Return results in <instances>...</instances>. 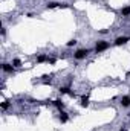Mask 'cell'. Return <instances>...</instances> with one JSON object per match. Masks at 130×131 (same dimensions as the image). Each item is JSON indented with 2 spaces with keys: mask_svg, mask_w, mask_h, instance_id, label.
Here are the masks:
<instances>
[{
  "mask_svg": "<svg viewBox=\"0 0 130 131\" xmlns=\"http://www.w3.org/2000/svg\"><path fill=\"white\" fill-rule=\"evenodd\" d=\"M110 47V43L109 41H106V40H99V41H97V44H95V52L97 53H101V52H104V50H107Z\"/></svg>",
  "mask_w": 130,
  "mask_h": 131,
  "instance_id": "obj_1",
  "label": "cell"
},
{
  "mask_svg": "<svg viewBox=\"0 0 130 131\" xmlns=\"http://www.w3.org/2000/svg\"><path fill=\"white\" fill-rule=\"evenodd\" d=\"M89 53H90V49H87V47H84V49H78V50H75L73 58L78 60V61H81V60H84Z\"/></svg>",
  "mask_w": 130,
  "mask_h": 131,
  "instance_id": "obj_2",
  "label": "cell"
},
{
  "mask_svg": "<svg viewBox=\"0 0 130 131\" xmlns=\"http://www.w3.org/2000/svg\"><path fill=\"white\" fill-rule=\"evenodd\" d=\"M129 41H130V37H116L115 41H113V44H115V46H124V44H127Z\"/></svg>",
  "mask_w": 130,
  "mask_h": 131,
  "instance_id": "obj_3",
  "label": "cell"
},
{
  "mask_svg": "<svg viewBox=\"0 0 130 131\" xmlns=\"http://www.w3.org/2000/svg\"><path fill=\"white\" fill-rule=\"evenodd\" d=\"M2 70L5 72V73H9V75H12L14 72H15V67L12 64H8V63H3L2 64Z\"/></svg>",
  "mask_w": 130,
  "mask_h": 131,
  "instance_id": "obj_4",
  "label": "cell"
},
{
  "mask_svg": "<svg viewBox=\"0 0 130 131\" xmlns=\"http://www.w3.org/2000/svg\"><path fill=\"white\" fill-rule=\"evenodd\" d=\"M52 104H54V107H55V108H57L58 111H63V110L66 108V104L63 102V101H61V99H55V101H54Z\"/></svg>",
  "mask_w": 130,
  "mask_h": 131,
  "instance_id": "obj_5",
  "label": "cell"
},
{
  "mask_svg": "<svg viewBox=\"0 0 130 131\" xmlns=\"http://www.w3.org/2000/svg\"><path fill=\"white\" fill-rule=\"evenodd\" d=\"M119 104H121V107L129 108V107H130V95H129V96H123V98L119 99Z\"/></svg>",
  "mask_w": 130,
  "mask_h": 131,
  "instance_id": "obj_6",
  "label": "cell"
},
{
  "mask_svg": "<svg viewBox=\"0 0 130 131\" xmlns=\"http://www.w3.org/2000/svg\"><path fill=\"white\" fill-rule=\"evenodd\" d=\"M58 119H60V122H61V124H66V122L69 121V114H67L64 110H63V111H60V116H58Z\"/></svg>",
  "mask_w": 130,
  "mask_h": 131,
  "instance_id": "obj_7",
  "label": "cell"
},
{
  "mask_svg": "<svg viewBox=\"0 0 130 131\" xmlns=\"http://www.w3.org/2000/svg\"><path fill=\"white\" fill-rule=\"evenodd\" d=\"M80 104H81V107H83V108L89 107V104H90V102H89V95H84V96H81V102H80Z\"/></svg>",
  "mask_w": 130,
  "mask_h": 131,
  "instance_id": "obj_8",
  "label": "cell"
},
{
  "mask_svg": "<svg viewBox=\"0 0 130 131\" xmlns=\"http://www.w3.org/2000/svg\"><path fill=\"white\" fill-rule=\"evenodd\" d=\"M48 60H49V57L44 55V53H40V55L37 57V63H38V64H41V63H48Z\"/></svg>",
  "mask_w": 130,
  "mask_h": 131,
  "instance_id": "obj_9",
  "label": "cell"
},
{
  "mask_svg": "<svg viewBox=\"0 0 130 131\" xmlns=\"http://www.w3.org/2000/svg\"><path fill=\"white\" fill-rule=\"evenodd\" d=\"M58 92H60V95H70V93H72V90L69 89V85H63V87H60Z\"/></svg>",
  "mask_w": 130,
  "mask_h": 131,
  "instance_id": "obj_10",
  "label": "cell"
},
{
  "mask_svg": "<svg viewBox=\"0 0 130 131\" xmlns=\"http://www.w3.org/2000/svg\"><path fill=\"white\" fill-rule=\"evenodd\" d=\"M9 107H11V102H9V101H3V102L0 104V108H2L3 111H6Z\"/></svg>",
  "mask_w": 130,
  "mask_h": 131,
  "instance_id": "obj_11",
  "label": "cell"
},
{
  "mask_svg": "<svg viewBox=\"0 0 130 131\" xmlns=\"http://www.w3.org/2000/svg\"><path fill=\"white\" fill-rule=\"evenodd\" d=\"M46 8H48V9H54V8H60V3H57V2H49V3L46 5Z\"/></svg>",
  "mask_w": 130,
  "mask_h": 131,
  "instance_id": "obj_12",
  "label": "cell"
},
{
  "mask_svg": "<svg viewBox=\"0 0 130 131\" xmlns=\"http://www.w3.org/2000/svg\"><path fill=\"white\" fill-rule=\"evenodd\" d=\"M121 14H123L124 17H127V15H130V6H124V8L121 9Z\"/></svg>",
  "mask_w": 130,
  "mask_h": 131,
  "instance_id": "obj_13",
  "label": "cell"
},
{
  "mask_svg": "<svg viewBox=\"0 0 130 131\" xmlns=\"http://www.w3.org/2000/svg\"><path fill=\"white\" fill-rule=\"evenodd\" d=\"M12 66H14L15 69L20 67V66H22V60H20V58H14V60H12Z\"/></svg>",
  "mask_w": 130,
  "mask_h": 131,
  "instance_id": "obj_14",
  "label": "cell"
},
{
  "mask_svg": "<svg viewBox=\"0 0 130 131\" xmlns=\"http://www.w3.org/2000/svg\"><path fill=\"white\" fill-rule=\"evenodd\" d=\"M77 43H78V41H77L75 38H72V40H69V41L66 43V46H67V47H72V46H75Z\"/></svg>",
  "mask_w": 130,
  "mask_h": 131,
  "instance_id": "obj_15",
  "label": "cell"
},
{
  "mask_svg": "<svg viewBox=\"0 0 130 131\" xmlns=\"http://www.w3.org/2000/svg\"><path fill=\"white\" fill-rule=\"evenodd\" d=\"M55 61H57V58H54V57H49V60H48V64H55Z\"/></svg>",
  "mask_w": 130,
  "mask_h": 131,
  "instance_id": "obj_16",
  "label": "cell"
},
{
  "mask_svg": "<svg viewBox=\"0 0 130 131\" xmlns=\"http://www.w3.org/2000/svg\"><path fill=\"white\" fill-rule=\"evenodd\" d=\"M60 8H69V5L67 3H60Z\"/></svg>",
  "mask_w": 130,
  "mask_h": 131,
  "instance_id": "obj_17",
  "label": "cell"
},
{
  "mask_svg": "<svg viewBox=\"0 0 130 131\" xmlns=\"http://www.w3.org/2000/svg\"><path fill=\"white\" fill-rule=\"evenodd\" d=\"M107 32H109L107 29H101V31H99V34H103V35H104V34H107Z\"/></svg>",
  "mask_w": 130,
  "mask_h": 131,
  "instance_id": "obj_18",
  "label": "cell"
},
{
  "mask_svg": "<svg viewBox=\"0 0 130 131\" xmlns=\"http://www.w3.org/2000/svg\"><path fill=\"white\" fill-rule=\"evenodd\" d=\"M5 35H6V29L3 28V29H2V37H5Z\"/></svg>",
  "mask_w": 130,
  "mask_h": 131,
  "instance_id": "obj_19",
  "label": "cell"
},
{
  "mask_svg": "<svg viewBox=\"0 0 130 131\" xmlns=\"http://www.w3.org/2000/svg\"><path fill=\"white\" fill-rule=\"evenodd\" d=\"M119 131H127V128H121Z\"/></svg>",
  "mask_w": 130,
  "mask_h": 131,
  "instance_id": "obj_20",
  "label": "cell"
}]
</instances>
